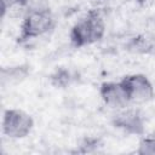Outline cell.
<instances>
[{"label":"cell","mask_w":155,"mask_h":155,"mask_svg":"<svg viewBox=\"0 0 155 155\" xmlns=\"http://www.w3.org/2000/svg\"><path fill=\"white\" fill-rule=\"evenodd\" d=\"M105 24L97 12H88L79 19L70 30V41L75 47H84L96 44L103 39Z\"/></svg>","instance_id":"obj_1"},{"label":"cell","mask_w":155,"mask_h":155,"mask_svg":"<svg viewBox=\"0 0 155 155\" xmlns=\"http://www.w3.org/2000/svg\"><path fill=\"white\" fill-rule=\"evenodd\" d=\"M54 27V17L50 8L27 10L21 24V40L40 38Z\"/></svg>","instance_id":"obj_2"},{"label":"cell","mask_w":155,"mask_h":155,"mask_svg":"<svg viewBox=\"0 0 155 155\" xmlns=\"http://www.w3.org/2000/svg\"><path fill=\"white\" fill-rule=\"evenodd\" d=\"M34 119L30 114L22 109L12 108L4 111L2 115V133L11 139H22L31 132Z\"/></svg>","instance_id":"obj_3"},{"label":"cell","mask_w":155,"mask_h":155,"mask_svg":"<svg viewBox=\"0 0 155 155\" xmlns=\"http://www.w3.org/2000/svg\"><path fill=\"white\" fill-rule=\"evenodd\" d=\"M124 85L131 103L143 104L151 101L155 96V90L151 81L144 74H130L122 78Z\"/></svg>","instance_id":"obj_4"},{"label":"cell","mask_w":155,"mask_h":155,"mask_svg":"<svg viewBox=\"0 0 155 155\" xmlns=\"http://www.w3.org/2000/svg\"><path fill=\"white\" fill-rule=\"evenodd\" d=\"M99 96L107 107L115 110H122L131 104V101L121 81L103 82L99 87Z\"/></svg>","instance_id":"obj_5"},{"label":"cell","mask_w":155,"mask_h":155,"mask_svg":"<svg viewBox=\"0 0 155 155\" xmlns=\"http://www.w3.org/2000/svg\"><path fill=\"white\" fill-rule=\"evenodd\" d=\"M28 75V69L23 65H15L2 68L1 70V82L5 84H17L24 80Z\"/></svg>","instance_id":"obj_6"},{"label":"cell","mask_w":155,"mask_h":155,"mask_svg":"<svg viewBox=\"0 0 155 155\" xmlns=\"http://www.w3.org/2000/svg\"><path fill=\"white\" fill-rule=\"evenodd\" d=\"M116 124L120 127H122L127 131H132V132H138V128L142 127V121H140L139 115L131 110H126V111L121 113L117 116Z\"/></svg>","instance_id":"obj_7"},{"label":"cell","mask_w":155,"mask_h":155,"mask_svg":"<svg viewBox=\"0 0 155 155\" xmlns=\"http://www.w3.org/2000/svg\"><path fill=\"white\" fill-rule=\"evenodd\" d=\"M137 153L140 155H155V137H143L138 143Z\"/></svg>","instance_id":"obj_8"},{"label":"cell","mask_w":155,"mask_h":155,"mask_svg":"<svg viewBox=\"0 0 155 155\" xmlns=\"http://www.w3.org/2000/svg\"><path fill=\"white\" fill-rule=\"evenodd\" d=\"M28 0H1V15L4 16L7 10L17 6H25Z\"/></svg>","instance_id":"obj_9"},{"label":"cell","mask_w":155,"mask_h":155,"mask_svg":"<svg viewBox=\"0 0 155 155\" xmlns=\"http://www.w3.org/2000/svg\"><path fill=\"white\" fill-rule=\"evenodd\" d=\"M53 80H57V82L54 84L56 86H64L69 82V73L65 71V70H61V71H57L56 75L52 78Z\"/></svg>","instance_id":"obj_10"}]
</instances>
